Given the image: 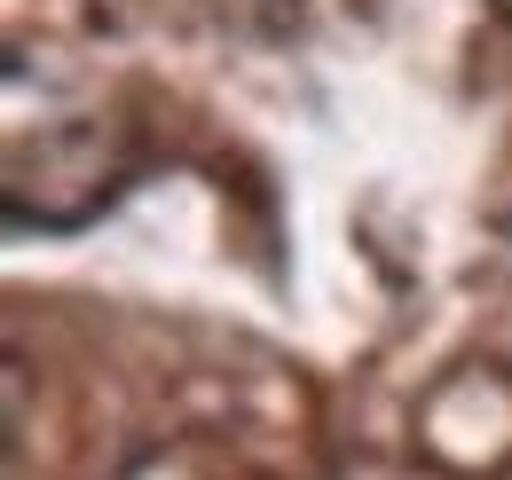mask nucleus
I'll list each match as a JSON object with an SVG mask.
<instances>
[{
    "label": "nucleus",
    "instance_id": "nucleus-1",
    "mask_svg": "<svg viewBox=\"0 0 512 480\" xmlns=\"http://www.w3.org/2000/svg\"><path fill=\"white\" fill-rule=\"evenodd\" d=\"M497 8H505V16H512V0H497Z\"/></svg>",
    "mask_w": 512,
    "mask_h": 480
}]
</instances>
